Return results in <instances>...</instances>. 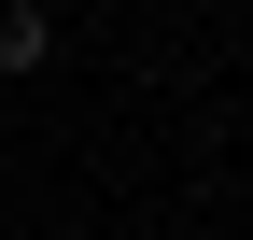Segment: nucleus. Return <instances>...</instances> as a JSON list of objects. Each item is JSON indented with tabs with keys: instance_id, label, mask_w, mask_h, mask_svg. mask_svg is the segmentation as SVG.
Returning <instances> with one entry per match:
<instances>
[{
	"instance_id": "nucleus-1",
	"label": "nucleus",
	"mask_w": 253,
	"mask_h": 240,
	"mask_svg": "<svg viewBox=\"0 0 253 240\" xmlns=\"http://www.w3.org/2000/svg\"><path fill=\"white\" fill-rule=\"evenodd\" d=\"M42 57H56V0H0V71H42Z\"/></svg>"
}]
</instances>
